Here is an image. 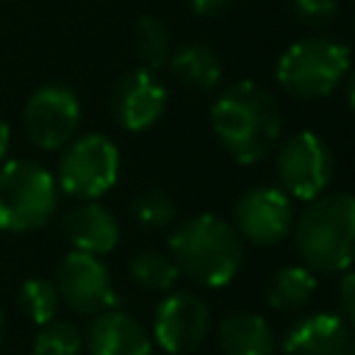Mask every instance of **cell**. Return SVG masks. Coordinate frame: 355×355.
Masks as SVG:
<instances>
[{
  "mask_svg": "<svg viewBox=\"0 0 355 355\" xmlns=\"http://www.w3.org/2000/svg\"><path fill=\"white\" fill-rule=\"evenodd\" d=\"M211 128L236 164L263 161L280 139L283 114L272 92L255 80L227 86L211 105Z\"/></svg>",
  "mask_w": 355,
  "mask_h": 355,
  "instance_id": "cell-1",
  "label": "cell"
},
{
  "mask_svg": "<svg viewBox=\"0 0 355 355\" xmlns=\"http://www.w3.org/2000/svg\"><path fill=\"white\" fill-rule=\"evenodd\" d=\"M169 258L178 272L197 286H227L244 261L241 236L216 214H197L169 236Z\"/></svg>",
  "mask_w": 355,
  "mask_h": 355,
  "instance_id": "cell-2",
  "label": "cell"
},
{
  "mask_svg": "<svg viewBox=\"0 0 355 355\" xmlns=\"http://www.w3.org/2000/svg\"><path fill=\"white\" fill-rule=\"evenodd\" d=\"M294 244L311 272H344L355 263V194H322L291 225Z\"/></svg>",
  "mask_w": 355,
  "mask_h": 355,
  "instance_id": "cell-3",
  "label": "cell"
},
{
  "mask_svg": "<svg viewBox=\"0 0 355 355\" xmlns=\"http://www.w3.org/2000/svg\"><path fill=\"white\" fill-rule=\"evenodd\" d=\"M349 72V50L327 36H305L288 44L277 58L275 78L297 100H322L333 94Z\"/></svg>",
  "mask_w": 355,
  "mask_h": 355,
  "instance_id": "cell-4",
  "label": "cell"
},
{
  "mask_svg": "<svg viewBox=\"0 0 355 355\" xmlns=\"http://www.w3.org/2000/svg\"><path fill=\"white\" fill-rule=\"evenodd\" d=\"M58 183L33 161L0 164V230L28 233L47 225L55 214Z\"/></svg>",
  "mask_w": 355,
  "mask_h": 355,
  "instance_id": "cell-5",
  "label": "cell"
},
{
  "mask_svg": "<svg viewBox=\"0 0 355 355\" xmlns=\"http://www.w3.org/2000/svg\"><path fill=\"white\" fill-rule=\"evenodd\" d=\"M119 178V150L100 133L78 136L58 158L55 183L78 200L103 197Z\"/></svg>",
  "mask_w": 355,
  "mask_h": 355,
  "instance_id": "cell-6",
  "label": "cell"
},
{
  "mask_svg": "<svg viewBox=\"0 0 355 355\" xmlns=\"http://www.w3.org/2000/svg\"><path fill=\"white\" fill-rule=\"evenodd\" d=\"M275 172L280 189L294 200H316L333 180L336 158L330 144L313 130H297L288 136L275 158Z\"/></svg>",
  "mask_w": 355,
  "mask_h": 355,
  "instance_id": "cell-7",
  "label": "cell"
},
{
  "mask_svg": "<svg viewBox=\"0 0 355 355\" xmlns=\"http://www.w3.org/2000/svg\"><path fill=\"white\" fill-rule=\"evenodd\" d=\"M28 139L42 150H61L72 141L80 122V103L69 86L50 83L36 89L22 114Z\"/></svg>",
  "mask_w": 355,
  "mask_h": 355,
  "instance_id": "cell-8",
  "label": "cell"
},
{
  "mask_svg": "<svg viewBox=\"0 0 355 355\" xmlns=\"http://www.w3.org/2000/svg\"><path fill=\"white\" fill-rule=\"evenodd\" d=\"M211 333V308L191 291H175L161 300L153 319L155 344L169 355L194 352Z\"/></svg>",
  "mask_w": 355,
  "mask_h": 355,
  "instance_id": "cell-9",
  "label": "cell"
},
{
  "mask_svg": "<svg viewBox=\"0 0 355 355\" xmlns=\"http://www.w3.org/2000/svg\"><path fill=\"white\" fill-rule=\"evenodd\" d=\"M291 225L294 211L283 189L258 186L244 191L233 205V227L250 244L272 247L291 233Z\"/></svg>",
  "mask_w": 355,
  "mask_h": 355,
  "instance_id": "cell-10",
  "label": "cell"
},
{
  "mask_svg": "<svg viewBox=\"0 0 355 355\" xmlns=\"http://www.w3.org/2000/svg\"><path fill=\"white\" fill-rule=\"evenodd\" d=\"M58 297L78 313L97 316L103 311L116 308V294L111 286V275L97 255L72 250L55 275Z\"/></svg>",
  "mask_w": 355,
  "mask_h": 355,
  "instance_id": "cell-11",
  "label": "cell"
},
{
  "mask_svg": "<svg viewBox=\"0 0 355 355\" xmlns=\"http://www.w3.org/2000/svg\"><path fill=\"white\" fill-rule=\"evenodd\" d=\"M166 111V89L144 67L125 72L111 89V116L119 128L141 133Z\"/></svg>",
  "mask_w": 355,
  "mask_h": 355,
  "instance_id": "cell-12",
  "label": "cell"
},
{
  "mask_svg": "<svg viewBox=\"0 0 355 355\" xmlns=\"http://www.w3.org/2000/svg\"><path fill=\"white\" fill-rule=\"evenodd\" d=\"M352 341L347 319L338 313H308L297 319L283 336L286 355H344Z\"/></svg>",
  "mask_w": 355,
  "mask_h": 355,
  "instance_id": "cell-13",
  "label": "cell"
},
{
  "mask_svg": "<svg viewBox=\"0 0 355 355\" xmlns=\"http://www.w3.org/2000/svg\"><path fill=\"white\" fill-rule=\"evenodd\" d=\"M92 355H153L150 333L125 311L111 308L94 316L86 336Z\"/></svg>",
  "mask_w": 355,
  "mask_h": 355,
  "instance_id": "cell-14",
  "label": "cell"
},
{
  "mask_svg": "<svg viewBox=\"0 0 355 355\" xmlns=\"http://www.w3.org/2000/svg\"><path fill=\"white\" fill-rule=\"evenodd\" d=\"M64 236L78 252L105 255L119 244V222L100 202H80L64 216Z\"/></svg>",
  "mask_w": 355,
  "mask_h": 355,
  "instance_id": "cell-15",
  "label": "cell"
},
{
  "mask_svg": "<svg viewBox=\"0 0 355 355\" xmlns=\"http://www.w3.org/2000/svg\"><path fill=\"white\" fill-rule=\"evenodd\" d=\"M216 344L222 355H275V333L263 316L250 311H233L222 316L216 327Z\"/></svg>",
  "mask_w": 355,
  "mask_h": 355,
  "instance_id": "cell-16",
  "label": "cell"
},
{
  "mask_svg": "<svg viewBox=\"0 0 355 355\" xmlns=\"http://www.w3.org/2000/svg\"><path fill=\"white\" fill-rule=\"evenodd\" d=\"M175 75L178 83H183L191 92H214L222 80V61L219 55L200 42H189L183 47H178L169 55L166 64Z\"/></svg>",
  "mask_w": 355,
  "mask_h": 355,
  "instance_id": "cell-17",
  "label": "cell"
},
{
  "mask_svg": "<svg viewBox=\"0 0 355 355\" xmlns=\"http://www.w3.org/2000/svg\"><path fill=\"white\" fill-rule=\"evenodd\" d=\"M313 291H316L313 272L305 263L302 266L291 263V266H280L272 272L269 286H266V302H269V308L288 313V311L305 308L308 300L313 297Z\"/></svg>",
  "mask_w": 355,
  "mask_h": 355,
  "instance_id": "cell-18",
  "label": "cell"
},
{
  "mask_svg": "<svg viewBox=\"0 0 355 355\" xmlns=\"http://www.w3.org/2000/svg\"><path fill=\"white\" fill-rule=\"evenodd\" d=\"M133 53L136 58L144 64V69H161L169 64L172 55V42H169V31L158 17H139L133 25Z\"/></svg>",
  "mask_w": 355,
  "mask_h": 355,
  "instance_id": "cell-19",
  "label": "cell"
},
{
  "mask_svg": "<svg viewBox=\"0 0 355 355\" xmlns=\"http://www.w3.org/2000/svg\"><path fill=\"white\" fill-rule=\"evenodd\" d=\"M128 275L136 286L147 288V291H169L180 272L175 266V261L158 250H141L128 261Z\"/></svg>",
  "mask_w": 355,
  "mask_h": 355,
  "instance_id": "cell-20",
  "label": "cell"
},
{
  "mask_svg": "<svg viewBox=\"0 0 355 355\" xmlns=\"http://www.w3.org/2000/svg\"><path fill=\"white\" fill-rule=\"evenodd\" d=\"M130 216L136 219V225H141L147 230H164L175 222L178 205L169 191H164L158 186H147L144 191H139L130 200Z\"/></svg>",
  "mask_w": 355,
  "mask_h": 355,
  "instance_id": "cell-21",
  "label": "cell"
},
{
  "mask_svg": "<svg viewBox=\"0 0 355 355\" xmlns=\"http://www.w3.org/2000/svg\"><path fill=\"white\" fill-rule=\"evenodd\" d=\"M17 302H19V311H22L33 324L42 327V324H47V322L55 319L58 305H61V297H58L55 283H50V280H44V277H31V280L22 283Z\"/></svg>",
  "mask_w": 355,
  "mask_h": 355,
  "instance_id": "cell-22",
  "label": "cell"
},
{
  "mask_svg": "<svg viewBox=\"0 0 355 355\" xmlns=\"http://www.w3.org/2000/svg\"><path fill=\"white\" fill-rule=\"evenodd\" d=\"M83 349V336L72 322H47L42 324L36 341H33V355H80Z\"/></svg>",
  "mask_w": 355,
  "mask_h": 355,
  "instance_id": "cell-23",
  "label": "cell"
},
{
  "mask_svg": "<svg viewBox=\"0 0 355 355\" xmlns=\"http://www.w3.org/2000/svg\"><path fill=\"white\" fill-rule=\"evenodd\" d=\"M288 14L305 28H324L336 17V0H286Z\"/></svg>",
  "mask_w": 355,
  "mask_h": 355,
  "instance_id": "cell-24",
  "label": "cell"
},
{
  "mask_svg": "<svg viewBox=\"0 0 355 355\" xmlns=\"http://www.w3.org/2000/svg\"><path fill=\"white\" fill-rule=\"evenodd\" d=\"M233 6V0H189V8L197 17H216L222 11H227Z\"/></svg>",
  "mask_w": 355,
  "mask_h": 355,
  "instance_id": "cell-25",
  "label": "cell"
},
{
  "mask_svg": "<svg viewBox=\"0 0 355 355\" xmlns=\"http://www.w3.org/2000/svg\"><path fill=\"white\" fill-rule=\"evenodd\" d=\"M338 300H341L344 311H349L355 305V269H344V275L338 280Z\"/></svg>",
  "mask_w": 355,
  "mask_h": 355,
  "instance_id": "cell-26",
  "label": "cell"
},
{
  "mask_svg": "<svg viewBox=\"0 0 355 355\" xmlns=\"http://www.w3.org/2000/svg\"><path fill=\"white\" fill-rule=\"evenodd\" d=\"M8 141H11V133H8V125H6V119L0 116V164L6 161V153H8Z\"/></svg>",
  "mask_w": 355,
  "mask_h": 355,
  "instance_id": "cell-27",
  "label": "cell"
},
{
  "mask_svg": "<svg viewBox=\"0 0 355 355\" xmlns=\"http://www.w3.org/2000/svg\"><path fill=\"white\" fill-rule=\"evenodd\" d=\"M347 83H344V92H347V103H349V108L355 111V69L352 72H347V78H344Z\"/></svg>",
  "mask_w": 355,
  "mask_h": 355,
  "instance_id": "cell-28",
  "label": "cell"
},
{
  "mask_svg": "<svg viewBox=\"0 0 355 355\" xmlns=\"http://www.w3.org/2000/svg\"><path fill=\"white\" fill-rule=\"evenodd\" d=\"M347 324H349V330L355 333V305H352V308L347 311Z\"/></svg>",
  "mask_w": 355,
  "mask_h": 355,
  "instance_id": "cell-29",
  "label": "cell"
},
{
  "mask_svg": "<svg viewBox=\"0 0 355 355\" xmlns=\"http://www.w3.org/2000/svg\"><path fill=\"white\" fill-rule=\"evenodd\" d=\"M3 338H6V316L0 311V344H3Z\"/></svg>",
  "mask_w": 355,
  "mask_h": 355,
  "instance_id": "cell-30",
  "label": "cell"
}]
</instances>
